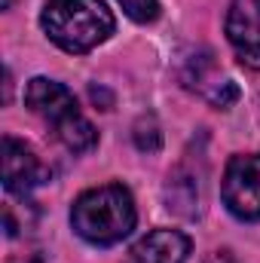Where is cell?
I'll return each mask as SVG.
<instances>
[{
  "mask_svg": "<svg viewBox=\"0 0 260 263\" xmlns=\"http://www.w3.org/2000/svg\"><path fill=\"white\" fill-rule=\"evenodd\" d=\"M208 263H236V260L230 257V251H217V254H211V257H208Z\"/></svg>",
  "mask_w": 260,
  "mask_h": 263,
  "instance_id": "30bf717a",
  "label": "cell"
},
{
  "mask_svg": "<svg viewBox=\"0 0 260 263\" xmlns=\"http://www.w3.org/2000/svg\"><path fill=\"white\" fill-rule=\"evenodd\" d=\"M135 199L123 184L86 190L70 208V223L80 239L92 245H117L135 230Z\"/></svg>",
  "mask_w": 260,
  "mask_h": 263,
  "instance_id": "7a4b0ae2",
  "label": "cell"
},
{
  "mask_svg": "<svg viewBox=\"0 0 260 263\" xmlns=\"http://www.w3.org/2000/svg\"><path fill=\"white\" fill-rule=\"evenodd\" d=\"M25 104L46 123L52 126L55 138L65 144L67 150L83 153L89 147H95L98 135L92 129V123L80 114L77 98L67 92L62 83L46 80V77H34L25 89Z\"/></svg>",
  "mask_w": 260,
  "mask_h": 263,
  "instance_id": "3957f363",
  "label": "cell"
},
{
  "mask_svg": "<svg viewBox=\"0 0 260 263\" xmlns=\"http://www.w3.org/2000/svg\"><path fill=\"white\" fill-rule=\"evenodd\" d=\"M49 178V168L40 162V156L18 138H3V187L9 193H28L37 184Z\"/></svg>",
  "mask_w": 260,
  "mask_h": 263,
  "instance_id": "8992f818",
  "label": "cell"
},
{
  "mask_svg": "<svg viewBox=\"0 0 260 263\" xmlns=\"http://www.w3.org/2000/svg\"><path fill=\"white\" fill-rule=\"evenodd\" d=\"M190 254V239L178 230H153L129 248L123 263H184Z\"/></svg>",
  "mask_w": 260,
  "mask_h": 263,
  "instance_id": "52a82bcc",
  "label": "cell"
},
{
  "mask_svg": "<svg viewBox=\"0 0 260 263\" xmlns=\"http://www.w3.org/2000/svg\"><path fill=\"white\" fill-rule=\"evenodd\" d=\"M40 22L46 37L59 49L73 55L95 49L117 28L114 12L107 9L104 0H49Z\"/></svg>",
  "mask_w": 260,
  "mask_h": 263,
  "instance_id": "6da1fadb",
  "label": "cell"
},
{
  "mask_svg": "<svg viewBox=\"0 0 260 263\" xmlns=\"http://www.w3.org/2000/svg\"><path fill=\"white\" fill-rule=\"evenodd\" d=\"M126 15L135 22H153L159 15V0H120Z\"/></svg>",
  "mask_w": 260,
  "mask_h": 263,
  "instance_id": "9c48e42d",
  "label": "cell"
},
{
  "mask_svg": "<svg viewBox=\"0 0 260 263\" xmlns=\"http://www.w3.org/2000/svg\"><path fill=\"white\" fill-rule=\"evenodd\" d=\"M227 40L242 65L260 70V0H233L230 3Z\"/></svg>",
  "mask_w": 260,
  "mask_h": 263,
  "instance_id": "5b68a950",
  "label": "cell"
},
{
  "mask_svg": "<svg viewBox=\"0 0 260 263\" xmlns=\"http://www.w3.org/2000/svg\"><path fill=\"white\" fill-rule=\"evenodd\" d=\"M135 144H138L141 150H147V153H156V150H159L162 138H159V129H156L153 117H144V120L135 126Z\"/></svg>",
  "mask_w": 260,
  "mask_h": 263,
  "instance_id": "ba28073f",
  "label": "cell"
},
{
  "mask_svg": "<svg viewBox=\"0 0 260 263\" xmlns=\"http://www.w3.org/2000/svg\"><path fill=\"white\" fill-rule=\"evenodd\" d=\"M220 196L230 214L239 220H257L260 217V153L233 156L227 162Z\"/></svg>",
  "mask_w": 260,
  "mask_h": 263,
  "instance_id": "277c9868",
  "label": "cell"
}]
</instances>
